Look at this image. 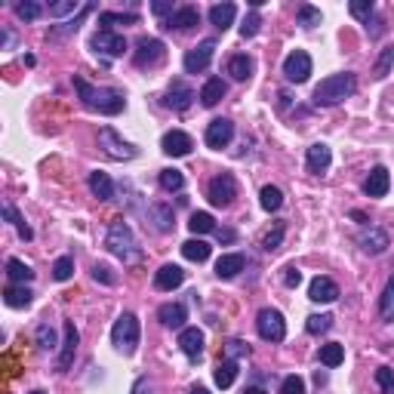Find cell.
<instances>
[{"label": "cell", "instance_id": "cell-1", "mask_svg": "<svg viewBox=\"0 0 394 394\" xmlns=\"http://www.w3.org/2000/svg\"><path fill=\"white\" fill-rule=\"evenodd\" d=\"M74 89H78L80 102H84L89 111L114 117V114H120L123 108H127V96H123L120 89H114V87H93V84H87L80 74H74Z\"/></svg>", "mask_w": 394, "mask_h": 394}, {"label": "cell", "instance_id": "cell-2", "mask_svg": "<svg viewBox=\"0 0 394 394\" xmlns=\"http://www.w3.org/2000/svg\"><path fill=\"white\" fill-rule=\"evenodd\" d=\"M355 93H357V78L351 71L330 74V78H323L321 84L314 87V105L317 108H333L339 102L351 99Z\"/></svg>", "mask_w": 394, "mask_h": 394}, {"label": "cell", "instance_id": "cell-3", "mask_svg": "<svg viewBox=\"0 0 394 394\" xmlns=\"http://www.w3.org/2000/svg\"><path fill=\"white\" fill-rule=\"evenodd\" d=\"M105 247L108 253L117 256L120 262H139L142 259V250H139V240H136L133 228H129L123 219H114L108 225V234H105Z\"/></svg>", "mask_w": 394, "mask_h": 394}, {"label": "cell", "instance_id": "cell-4", "mask_svg": "<svg viewBox=\"0 0 394 394\" xmlns=\"http://www.w3.org/2000/svg\"><path fill=\"white\" fill-rule=\"evenodd\" d=\"M139 336H142L139 317H136L133 311H123V314L114 321V327H111V342H114V348L120 351V355L129 357V355L136 351V345H139Z\"/></svg>", "mask_w": 394, "mask_h": 394}, {"label": "cell", "instance_id": "cell-5", "mask_svg": "<svg viewBox=\"0 0 394 394\" xmlns=\"http://www.w3.org/2000/svg\"><path fill=\"white\" fill-rule=\"evenodd\" d=\"M99 148L105 151V157H111V161H133V157L139 154V148H136L133 142L120 139L114 127H102L99 129Z\"/></svg>", "mask_w": 394, "mask_h": 394}, {"label": "cell", "instance_id": "cell-6", "mask_svg": "<svg viewBox=\"0 0 394 394\" xmlns=\"http://www.w3.org/2000/svg\"><path fill=\"white\" fill-rule=\"evenodd\" d=\"M256 333L265 342H283L287 339V321L278 308H262L256 314Z\"/></svg>", "mask_w": 394, "mask_h": 394}, {"label": "cell", "instance_id": "cell-7", "mask_svg": "<svg viewBox=\"0 0 394 394\" xmlns=\"http://www.w3.org/2000/svg\"><path fill=\"white\" fill-rule=\"evenodd\" d=\"M163 59H167V46H163V40H157V37H142L133 50L136 68H157Z\"/></svg>", "mask_w": 394, "mask_h": 394}, {"label": "cell", "instance_id": "cell-8", "mask_svg": "<svg viewBox=\"0 0 394 394\" xmlns=\"http://www.w3.org/2000/svg\"><path fill=\"white\" fill-rule=\"evenodd\" d=\"M206 197H210L213 206H228L234 197H238V182H234L231 172H219V176L210 179L206 185Z\"/></svg>", "mask_w": 394, "mask_h": 394}, {"label": "cell", "instance_id": "cell-9", "mask_svg": "<svg viewBox=\"0 0 394 394\" xmlns=\"http://www.w3.org/2000/svg\"><path fill=\"white\" fill-rule=\"evenodd\" d=\"M78 342H80V333H78V327H74V321H65L62 323V345H59V357H56L59 373L71 370L74 355H78Z\"/></svg>", "mask_w": 394, "mask_h": 394}, {"label": "cell", "instance_id": "cell-10", "mask_svg": "<svg viewBox=\"0 0 394 394\" xmlns=\"http://www.w3.org/2000/svg\"><path fill=\"white\" fill-rule=\"evenodd\" d=\"M89 46H93L99 56H105V59H117V56H123V53H127V40H123V34L105 31V28H99V31L93 34Z\"/></svg>", "mask_w": 394, "mask_h": 394}, {"label": "cell", "instance_id": "cell-11", "mask_svg": "<svg viewBox=\"0 0 394 394\" xmlns=\"http://www.w3.org/2000/svg\"><path fill=\"white\" fill-rule=\"evenodd\" d=\"M213 56H216V40L206 37V40H200L195 50L185 53L182 65H185V71H188V74H197V71H206V68H210Z\"/></svg>", "mask_w": 394, "mask_h": 394}, {"label": "cell", "instance_id": "cell-12", "mask_svg": "<svg viewBox=\"0 0 394 394\" xmlns=\"http://www.w3.org/2000/svg\"><path fill=\"white\" fill-rule=\"evenodd\" d=\"M283 78H287L289 84H305L311 78V56L305 50H293L283 59Z\"/></svg>", "mask_w": 394, "mask_h": 394}, {"label": "cell", "instance_id": "cell-13", "mask_svg": "<svg viewBox=\"0 0 394 394\" xmlns=\"http://www.w3.org/2000/svg\"><path fill=\"white\" fill-rule=\"evenodd\" d=\"M231 139H234V123L228 120V117H216V120L206 123L204 142L210 145V148L222 151V148H228V145H231Z\"/></svg>", "mask_w": 394, "mask_h": 394}, {"label": "cell", "instance_id": "cell-14", "mask_svg": "<svg viewBox=\"0 0 394 394\" xmlns=\"http://www.w3.org/2000/svg\"><path fill=\"white\" fill-rule=\"evenodd\" d=\"M357 244H361V250L366 256H382L391 247V240H388V231H385V228L370 225V228H364V231L357 234Z\"/></svg>", "mask_w": 394, "mask_h": 394}, {"label": "cell", "instance_id": "cell-15", "mask_svg": "<svg viewBox=\"0 0 394 394\" xmlns=\"http://www.w3.org/2000/svg\"><path fill=\"white\" fill-rule=\"evenodd\" d=\"M161 148H163V154H170V157H188L195 142H191V136L182 133V129H170L161 139Z\"/></svg>", "mask_w": 394, "mask_h": 394}, {"label": "cell", "instance_id": "cell-16", "mask_svg": "<svg viewBox=\"0 0 394 394\" xmlns=\"http://www.w3.org/2000/svg\"><path fill=\"white\" fill-rule=\"evenodd\" d=\"M330 163H333V151H330V145H323V142L311 145L308 154H305L308 172H314V176H323V172L330 170Z\"/></svg>", "mask_w": 394, "mask_h": 394}, {"label": "cell", "instance_id": "cell-17", "mask_svg": "<svg viewBox=\"0 0 394 394\" xmlns=\"http://www.w3.org/2000/svg\"><path fill=\"white\" fill-rule=\"evenodd\" d=\"M308 299L317 302V305H330V302H336V299H339L336 280H330V278H314V280L308 283Z\"/></svg>", "mask_w": 394, "mask_h": 394}, {"label": "cell", "instance_id": "cell-18", "mask_svg": "<svg viewBox=\"0 0 394 394\" xmlns=\"http://www.w3.org/2000/svg\"><path fill=\"white\" fill-rule=\"evenodd\" d=\"M195 89H191L185 80H172L170 89H167V105L172 111H185V108H191V102H195Z\"/></svg>", "mask_w": 394, "mask_h": 394}, {"label": "cell", "instance_id": "cell-19", "mask_svg": "<svg viewBox=\"0 0 394 394\" xmlns=\"http://www.w3.org/2000/svg\"><path fill=\"white\" fill-rule=\"evenodd\" d=\"M388 188H391V176L385 167H373L370 176L364 179V195L366 197H385Z\"/></svg>", "mask_w": 394, "mask_h": 394}, {"label": "cell", "instance_id": "cell-20", "mask_svg": "<svg viewBox=\"0 0 394 394\" xmlns=\"http://www.w3.org/2000/svg\"><path fill=\"white\" fill-rule=\"evenodd\" d=\"M204 330H197V327H185L182 333H179V348L185 351V357L188 361H197L200 355H204Z\"/></svg>", "mask_w": 394, "mask_h": 394}, {"label": "cell", "instance_id": "cell-21", "mask_svg": "<svg viewBox=\"0 0 394 394\" xmlns=\"http://www.w3.org/2000/svg\"><path fill=\"white\" fill-rule=\"evenodd\" d=\"M157 321L170 330H185V321H188V311H185L182 302H163L157 308Z\"/></svg>", "mask_w": 394, "mask_h": 394}, {"label": "cell", "instance_id": "cell-22", "mask_svg": "<svg viewBox=\"0 0 394 394\" xmlns=\"http://www.w3.org/2000/svg\"><path fill=\"white\" fill-rule=\"evenodd\" d=\"M185 283V271L179 265H172V262H167V265H161L154 271V287L157 289H163V293H170V289H176V287H182Z\"/></svg>", "mask_w": 394, "mask_h": 394}, {"label": "cell", "instance_id": "cell-23", "mask_svg": "<svg viewBox=\"0 0 394 394\" xmlns=\"http://www.w3.org/2000/svg\"><path fill=\"white\" fill-rule=\"evenodd\" d=\"M197 25H200V12H197V6H179V10L170 16L167 28L191 31V28H197Z\"/></svg>", "mask_w": 394, "mask_h": 394}, {"label": "cell", "instance_id": "cell-24", "mask_svg": "<svg viewBox=\"0 0 394 394\" xmlns=\"http://www.w3.org/2000/svg\"><path fill=\"white\" fill-rule=\"evenodd\" d=\"M225 93H228V84L222 78H206V84L200 87V96L197 99L204 102L206 108H213V105H219V102L225 99Z\"/></svg>", "mask_w": 394, "mask_h": 394}, {"label": "cell", "instance_id": "cell-25", "mask_svg": "<svg viewBox=\"0 0 394 394\" xmlns=\"http://www.w3.org/2000/svg\"><path fill=\"white\" fill-rule=\"evenodd\" d=\"M234 16H238V6H234L231 0L210 6V22L216 25L219 31H228V28H231V25H234Z\"/></svg>", "mask_w": 394, "mask_h": 394}, {"label": "cell", "instance_id": "cell-26", "mask_svg": "<svg viewBox=\"0 0 394 394\" xmlns=\"http://www.w3.org/2000/svg\"><path fill=\"white\" fill-rule=\"evenodd\" d=\"M244 265H247L244 253H225L222 259L216 262V274H219L222 280H228V278H234V274L244 271Z\"/></svg>", "mask_w": 394, "mask_h": 394}, {"label": "cell", "instance_id": "cell-27", "mask_svg": "<svg viewBox=\"0 0 394 394\" xmlns=\"http://www.w3.org/2000/svg\"><path fill=\"white\" fill-rule=\"evenodd\" d=\"M31 299H34V293L25 287V283H10V287L3 289V302L10 308H28Z\"/></svg>", "mask_w": 394, "mask_h": 394}, {"label": "cell", "instance_id": "cell-28", "mask_svg": "<svg viewBox=\"0 0 394 394\" xmlns=\"http://www.w3.org/2000/svg\"><path fill=\"white\" fill-rule=\"evenodd\" d=\"M89 191H93V197H99V200H111L114 197L111 176H108V172H102V170L89 172Z\"/></svg>", "mask_w": 394, "mask_h": 394}, {"label": "cell", "instance_id": "cell-29", "mask_svg": "<svg viewBox=\"0 0 394 394\" xmlns=\"http://www.w3.org/2000/svg\"><path fill=\"white\" fill-rule=\"evenodd\" d=\"M148 213H151V222H154V231H161V234L172 231V225H176V213H172V206L154 204Z\"/></svg>", "mask_w": 394, "mask_h": 394}, {"label": "cell", "instance_id": "cell-30", "mask_svg": "<svg viewBox=\"0 0 394 394\" xmlns=\"http://www.w3.org/2000/svg\"><path fill=\"white\" fill-rule=\"evenodd\" d=\"M228 74H231L234 80H250L253 78V59L247 56V53H238V56H231L228 59Z\"/></svg>", "mask_w": 394, "mask_h": 394}, {"label": "cell", "instance_id": "cell-31", "mask_svg": "<svg viewBox=\"0 0 394 394\" xmlns=\"http://www.w3.org/2000/svg\"><path fill=\"white\" fill-rule=\"evenodd\" d=\"M213 379H216L219 388H231L234 379H238V361H231V357H225V361H219L216 373H213Z\"/></svg>", "mask_w": 394, "mask_h": 394}, {"label": "cell", "instance_id": "cell-32", "mask_svg": "<svg viewBox=\"0 0 394 394\" xmlns=\"http://www.w3.org/2000/svg\"><path fill=\"white\" fill-rule=\"evenodd\" d=\"M210 253H213V247L206 244V240L191 238V240H185V244H182V256L188 262H206V259H210Z\"/></svg>", "mask_w": 394, "mask_h": 394}, {"label": "cell", "instance_id": "cell-33", "mask_svg": "<svg viewBox=\"0 0 394 394\" xmlns=\"http://www.w3.org/2000/svg\"><path fill=\"white\" fill-rule=\"evenodd\" d=\"M259 204L265 213H278L283 206V191L278 188V185H265V188L259 191Z\"/></svg>", "mask_w": 394, "mask_h": 394}, {"label": "cell", "instance_id": "cell-34", "mask_svg": "<svg viewBox=\"0 0 394 394\" xmlns=\"http://www.w3.org/2000/svg\"><path fill=\"white\" fill-rule=\"evenodd\" d=\"M3 219H6V222H10L12 228H16V231H19V238H22V240H31V238H34L31 225L25 222L22 216H19V210H16V206H12V204H3Z\"/></svg>", "mask_w": 394, "mask_h": 394}, {"label": "cell", "instance_id": "cell-35", "mask_svg": "<svg viewBox=\"0 0 394 394\" xmlns=\"http://www.w3.org/2000/svg\"><path fill=\"white\" fill-rule=\"evenodd\" d=\"M379 317H382L385 323L394 321V274L388 278V283H385L382 296H379Z\"/></svg>", "mask_w": 394, "mask_h": 394}, {"label": "cell", "instance_id": "cell-36", "mask_svg": "<svg viewBox=\"0 0 394 394\" xmlns=\"http://www.w3.org/2000/svg\"><path fill=\"white\" fill-rule=\"evenodd\" d=\"M6 278H10V283H31L34 271H31V265H25L22 259H10L6 262Z\"/></svg>", "mask_w": 394, "mask_h": 394}, {"label": "cell", "instance_id": "cell-37", "mask_svg": "<svg viewBox=\"0 0 394 394\" xmlns=\"http://www.w3.org/2000/svg\"><path fill=\"white\" fill-rule=\"evenodd\" d=\"M317 361H321L323 366H330V370H333V366H339L345 361V348L339 342H330V345H321V351H317Z\"/></svg>", "mask_w": 394, "mask_h": 394}, {"label": "cell", "instance_id": "cell-38", "mask_svg": "<svg viewBox=\"0 0 394 394\" xmlns=\"http://www.w3.org/2000/svg\"><path fill=\"white\" fill-rule=\"evenodd\" d=\"M89 12H93V3H84V10H80V16H78V19L65 22L62 28H50V34H46V37H50V40H59V37H68V34H74V31L80 28V22H84V19L89 16Z\"/></svg>", "mask_w": 394, "mask_h": 394}, {"label": "cell", "instance_id": "cell-39", "mask_svg": "<svg viewBox=\"0 0 394 394\" xmlns=\"http://www.w3.org/2000/svg\"><path fill=\"white\" fill-rule=\"evenodd\" d=\"M99 25L105 31H111L114 25H139V16H136V12H102Z\"/></svg>", "mask_w": 394, "mask_h": 394}, {"label": "cell", "instance_id": "cell-40", "mask_svg": "<svg viewBox=\"0 0 394 394\" xmlns=\"http://www.w3.org/2000/svg\"><path fill=\"white\" fill-rule=\"evenodd\" d=\"M321 10L317 6H311V3H302L299 10H296V25H302V28H317L321 25Z\"/></svg>", "mask_w": 394, "mask_h": 394}, {"label": "cell", "instance_id": "cell-41", "mask_svg": "<svg viewBox=\"0 0 394 394\" xmlns=\"http://www.w3.org/2000/svg\"><path fill=\"white\" fill-rule=\"evenodd\" d=\"M391 68H394V46H385V50L379 53L376 65H373V78H376V80H385V78L391 74Z\"/></svg>", "mask_w": 394, "mask_h": 394}, {"label": "cell", "instance_id": "cell-42", "mask_svg": "<svg viewBox=\"0 0 394 394\" xmlns=\"http://www.w3.org/2000/svg\"><path fill=\"white\" fill-rule=\"evenodd\" d=\"M188 228H191V234H210V231H216V219L210 213H191Z\"/></svg>", "mask_w": 394, "mask_h": 394}, {"label": "cell", "instance_id": "cell-43", "mask_svg": "<svg viewBox=\"0 0 394 394\" xmlns=\"http://www.w3.org/2000/svg\"><path fill=\"white\" fill-rule=\"evenodd\" d=\"M157 182H161V188H163V191H182V188H185L182 170H161Z\"/></svg>", "mask_w": 394, "mask_h": 394}, {"label": "cell", "instance_id": "cell-44", "mask_svg": "<svg viewBox=\"0 0 394 394\" xmlns=\"http://www.w3.org/2000/svg\"><path fill=\"white\" fill-rule=\"evenodd\" d=\"M34 339H37V348H40V351H53L56 345H62L59 339H56V330H53L50 323H40L37 333H34Z\"/></svg>", "mask_w": 394, "mask_h": 394}, {"label": "cell", "instance_id": "cell-45", "mask_svg": "<svg viewBox=\"0 0 394 394\" xmlns=\"http://www.w3.org/2000/svg\"><path fill=\"white\" fill-rule=\"evenodd\" d=\"M80 10H84V6H80L78 0H56V3H50V16H53V19L74 16V12L80 16Z\"/></svg>", "mask_w": 394, "mask_h": 394}, {"label": "cell", "instance_id": "cell-46", "mask_svg": "<svg viewBox=\"0 0 394 394\" xmlns=\"http://www.w3.org/2000/svg\"><path fill=\"white\" fill-rule=\"evenodd\" d=\"M333 327V314H311L308 321H305V330L311 336H321V333H327V330Z\"/></svg>", "mask_w": 394, "mask_h": 394}, {"label": "cell", "instance_id": "cell-47", "mask_svg": "<svg viewBox=\"0 0 394 394\" xmlns=\"http://www.w3.org/2000/svg\"><path fill=\"white\" fill-rule=\"evenodd\" d=\"M40 12H44V6H40L37 0H22V3H16V16L22 19V22H34V19H40Z\"/></svg>", "mask_w": 394, "mask_h": 394}, {"label": "cell", "instance_id": "cell-48", "mask_svg": "<svg viewBox=\"0 0 394 394\" xmlns=\"http://www.w3.org/2000/svg\"><path fill=\"white\" fill-rule=\"evenodd\" d=\"M283 234H287V225H283V222H274L271 231H268L265 238H262V250H268V253L278 250V247L283 244Z\"/></svg>", "mask_w": 394, "mask_h": 394}, {"label": "cell", "instance_id": "cell-49", "mask_svg": "<svg viewBox=\"0 0 394 394\" xmlns=\"http://www.w3.org/2000/svg\"><path fill=\"white\" fill-rule=\"evenodd\" d=\"M71 274H74V259H71V256H62V259H56V265H53V280L65 283V280H71Z\"/></svg>", "mask_w": 394, "mask_h": 394}, {"label": "cell", "instance_id": "cell-50", "mask_svg": "<svg viewBox=\"0 0 394 394\" xmlns=\"http://www.w3.org/2000/svg\"><path fill=\"white\" fill-rule=\"evenodd\" d=\"M259 28H262V16H259V10L247 12V19L240 22V37L250 40V37H256V34H259Z\"/></svg>", "mask_w": 394, "mask_h": 394}, {"label": "cell", "instance_id": "cell-51", "mask_svg": "<svg viewBox=\"0 0 394 394\" xmlns=\"http://www.w3.org/2000/svg\"><path fill=\"white\" fill-rule=\"evenodd\" d=\"M348 12L355 19H361V22H370V16L376 12V3L373 0H351L348 3Z\"/></svg>", "mask_w": 394, "mask_h": 394}, {"label": "cell", "instance_id": "cell-52", "mask_svg": "<svg viewBox=\"0 0 394 394\" xmlns=\"http://www.w3.org/2000/svg\"><path fill=\"white\" fill-rule=\"evenodd\" d=\"M376 385L382 388V394H394V370L391 366H379L376 370Z\"/></svg>", "mask_w": 394, "mask_h": 394}, {"label": "cell", "instance_id": "cell-53", "mask_svg": "<svg viewBox=\"0 0 394 394\" xmlns=\"http://www.w3.org/2000/svg\"><path fill=\"white\" fill-rule=\"evenodd\" d=\"M225 357H231V361H238V357H250V345L240 342V339H231V342L225 345Z\"/></svg>", "mask_w": 394, "mask_h": 394}, {"label": "cell", "instance_id": "cell-54", "mask_svg": "<svg viewBox=\"0 0 394 394\" xmlns=\"http://www.w3.org/2000/svg\"><path fill=\"white\" fill-rule=\"evenodd\" d=\"M280 394H305V382H302V376H287L283 379Z\"/></svg>", "mask_w": 394, "mask_h": 394}, {"label": "cell", "instance_id": "cell-55", "mask_svg": "<svg viewBox=\"0 0 394 394\" xmlns=\"http://www.w3.org/2000/svg\"><path fill=\"white\" fill-rule=\"evenodd\" d=\"M93 278L99 283H105V287H114V283H117V278L111 274V268L102 265V262H96V265H93Z\"/></svg>", "mask_w": 394, "mask_h": 394}, {"label": "cell", "instance_id": "cell-56", "mask_svg": "<svg viewBox=\"0 0 394 394\" xmlns=\"http://www.w3.org/2000/svg\"><path fill=\"white\" fill-rule=\"evenodd\" d=\"M299 283H302V271L296 265H289L287 271H283V287L293 289V287H299Z\"/></svg>", "mask_w": 394, "mask_h": 394}, {"label": "cell", "instance_id": "cell-57", "mask_svg": "<svg viewBox=\"0 0 394 394\" xmlns=\"http://www.w3.org/2000/svg\"><path fill=\"white\" fill-rule=\"evenodd\" d=\"M151 12H154V16H167V12H170V16H172L176 10H172L170 0H154V3H151Z\"/></svg>", "mask_w": 394, "mask_h": 394}, {"label": "cell", "instance_id": "cell-58", "mask_svg": "<svg viewBox=\"0 0 394 394\" xmlns=\"http://www.w3.org/2000/svg\"><path fill=\"white\" fill-rule=\"evenodd\" d=\"M129 394H154V388H151V382H148V376L136 379V385H133V391H129Z\"/></svg>", "mask_w": 394, "mask_h": 394}, {"label": "cell", "instance_id": "cell-59", "mask_svg": "<svg viewBox=\"0 0 394 394\" xmlns=\"http://www.w3.org/2000/svg\"><path fill=\"white\" fill-rule=\"evenodd\" d=\"M366 31H370V37H382V31H385L382 19H373V22H366Z\"/></svg>", "mask_w": 394, "mask_h": 394}, {"label": "cell", "instance_id": "cell-60", "mask_svg": "<svg viewBox=\"0 0 394 394\" xmlns=\"http://www.w3.org/2000/svg\"><path fill=\"white\" fill-rule=\"evenodd\" d=\"M351 219H355V222H361L364 228L370 225V216H366V213H361V210H351Z\"/></svg>", "mask_w": 394, "mask_h": 394}, {"label": "cell", "instance_id": "cell-61", "mask_svg": "<svg viewBox=\"0 0 394 394\" xmlns=\"http://www.w3.org/2000/svg\"><path fill=\"white\" fill-rule=\"evenodd\" d=\"M244 394H265V388H259V385H250V388H244Z\"/></svg>", "mask_w": 394, "mask_h": 394}, {"label": "cell", "instance_id": "cell-62", "mask_svg": "<svg viewBox=\"0 0 394 394\" xmlns=\"http://www.w3.org/2000/svg\"><path fill=\"white\" fill-rule=\"evenodd\" d=\"M188 394H210V391H206L204 385H191V391H188Z\"/></svg>", "mask_w": 394, "mask_h": 394}, {"label": "cell", "instance_id": "cell-63", "mask_svg": "<svg viewBox=\"0 0 394 394\" xmlns=\"http://www.w3.org/2000/svg\"><path fill=\"white\" fill-rule=\"evenodd\" d=\"M31 394H46V391H40V388H37V391H31Z\"/></svg>", "mask_w": 394, "mask_h": 394}]
</instances>
